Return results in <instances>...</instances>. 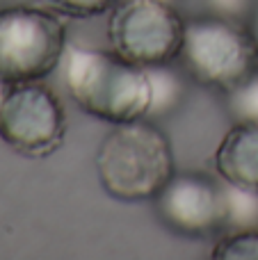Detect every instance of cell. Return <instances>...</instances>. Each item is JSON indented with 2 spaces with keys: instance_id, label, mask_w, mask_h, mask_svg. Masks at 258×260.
<instances>
[{
  "instance_id": "obj_2",
  "label": "cell",
  "mask_w": 258,
  "mask_h": 260,
  "mask_svg": "<svg viewBox=\"0 0 258 260\" xmlns=\"http://www.w3.org/2000/svg\"><path fill=\"white\" fill-rule=\"evenodd\" d=\"M64 82L73 103L99 121L114 126L146 119L151 112L149 71L112 48H67Z\"/></svg>"
},
{
  "instance_id": "obj_7",
  "label": "cell",
  "mask_w": 258,
  "mask_h": 260,
  "mask_svg": "<svg viewBox=\"0 0 258 260\" xmlns=\"http://www.w3.org/2000/svg\"><path fill=\"white\" fill-rule=\"evenodd\" d=\"M153 208L160 224L183 238H217L229 226L227 183L201 171H176Z\"/></svg>"
},
{
  "instance_id": "obj_13",
  "label": "cell",
  "mask_w": 258,
  "mask_h": 260,
  "mask_svg": "<svg viewBox=\"0 0 258 260\" xmlns=\"http://www.w3.org/2000/svg\"><path fill=\"white\" fill-rule=\"evenodd\" d=\"M53 9L73 18H91L108 14L117 5V0H46Z\"/></svg>"
},
{
  "instance_id": "obj_1",
  "label": "cell",
  "mask_w": 258,
  "mask_h": 260,
  "mask_svg": "<svg viewBox=\"0 0 258 260\" xmlns=\"http://www.w3.org/2000/svg\"><path fill=\"white\" fill-rule=\"evenodd\" d=\"M94 169L108 197L123 203L153 201L176 174V157L153 119L114 123L101 139Z\"/></svg>"
},
{
  "instance_id": "obj_11",
  "label": "cell",
  "mask_w": 258,
  "mask_h": 260,
  "mask_svg": "<svg viewBox=\"0 0 258 260\" xmlns=\"http://www.w3.org/2000/svg\"><path fill=\"white\" fill-rule=\"evenodd\" d=\"M229 192V226L227 231L236 229H258V192L240 189L227 185Z\"/></svg>"
},
{
  "instance_id": "obj_5",
  "label": "cell",
  "mask_w": 258,
  "mask_h": 260,
  "mask_svg": "<svg viewBox=\"0 0 258 260\" xmlns=\"http://www.w3.org/2000/svg\"><path fill=\"white\" fill-rule=\"evenodd\" d=\"M185 18L172 0H117L108 12L110 48L137 67H160L178 59Z\"/></svg>"
},
{
  "instance_id": "obj_10",
  "label": "cell",
  "mask_w": 258,
  "mask_h": 260,
  "mask_svg": "<svg viewBox=\"0 0 258 260\" xmlns=\"http://www.w3.org/2000/svg\"><path fill=\"white\" fill-rule=\"evenodd\" d=\"M210 258L215 260H258V229H236L217 235Z\"/></svg>"
},
{
  "instance_id": "obj_3",
  "label": "cell",
  "mask_w": 258,
  "mask_h": 260,
  "mask_svg": "<svg viewBox=\"0 0 258 260\" xmlns=\"http://www.w3.org/2000/svg\"><path fill=\"white\" fill-rule=\"evenodd\" d=\"M178 64L195 82L229 94L258 73V39L247 21L204 14L185 21Z\"/></svg>"
},
{
  "instance_id": "obj_6",
  "label": "cell",
  "mask_w": 258,
  "mask_h": 260,
  "mask_svg": "<svg viewBox=\"0 0 258 260\" xmlns=\"http://www.w3.org/2000/svg\"><path fill=\"white\" fill-rule=\"evenodd\" d=\"M67 112L41 80L12 82L0 89V139L18 155L44 160L64 146Z\"/></svg>"
},
{
  "instance_id": "obj_16",
  "label": "cell",
  "mask_w": 258,
  "mask_h": 260,
  "mask_svg": "<svg viewBox=\"0 0 258 260\" xmlns=\"http://www.w3.org/2000/svg\"><path fill=\"white\" fill-rule=\"evenodd\" d=\"M3 87H5V82H0V89H3Z\"/></svg>"
},
{
  "instance_id": "obj_9",
  "label": "cell",
  "mask_w": 258,
  "mask_h": 260,
  "mask_svg": "<svg viewBox=\"0 0 258 260\" xmlns=\"http://www.w3.org/2000/svg\"><path fill=\"white\" fill-rule=\"evenodd\" d=\"M172 64H160V67L146 69L151 78V89H153L151 112L146 119H158L163 114H172L185 99V78H183L185 71H178Z\"/></svg>"
},
{
  "instance_id": "obj_15",
  "label": "cell",
  "mask_w": 258,
  "mask_h": 260,
  "mask_svg": "<svg viewBox=\"0 0 258 260\" xmlns=\"http://www.w3.org/2000/svg\"><path fill=\"white\" fill-rule=\"evenodd\" d=\"M249 25H251V30H254V35H256V39H258V3H256L254 12H251V18H249Z\"/></svg>"
},
{
  "instance_id": "obj_12",
  "label": "cell",
  "mask_w": 258,
  "mask_h": 260,
  "mask_svg": "<svg viewBox=\"0 0 258 260\" xmlns=\"http://www.w3.org/2000/svg\"><path fill=\"white\" fill-rule=\"evenodd\" d=\"M224 96L233 121H258V73Z\"/></svg>"
},
{
  "instance_id": "obj_14",
  "label": "cell",
  "mask_w": 258,
  "mask_h": 260,
  "mask_svg": "<svg viewBox=\"0 0 258 260\" xmlns=\"http://www.w3.org/2000/svg\"><path fill=\"white\" fill-rule=\"evenodd\" d=\"M206 3H208L213 14H222V16L249 23L251 12H254L258 0H206Z\"/></svg>"
},
{
  "instance_id": "obj_8",
  "label": "cell",
  "mask_w": 258,
  "mask_h": 260,
  "mask_svg": "<svg viewBox=\"0 0 258 260\" xmlns=\"http://www.w3.org/2000/svg\"><path fill=\"white\" fill-rule=\"evenodd\" d=\"M215 171L227 185L258 192V121H236L215 151Z\"/></svg>"
},
{
  "instance_id": "obj_4",
  "label": "cell",
  "mask_w": 258,
  "mask_h": 260,
  "mask_svg": "<svg viewBox=\"0 0 258 260\" xmlns=\"http://www.w3.org/2000/svg\"><path fill=\"white\" fill-rule=\"evenodd\" d=\"M67 57V27L55 12L35 5L0 9V82L48 78Z\"/></svg>"
}]
</instances>
